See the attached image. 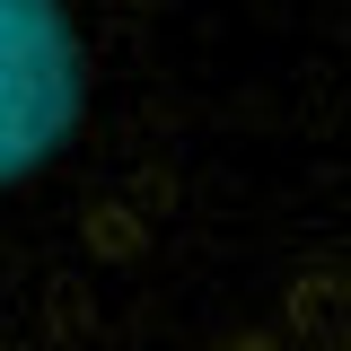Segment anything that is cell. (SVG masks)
Wrapping results in <instances>:
<instances>
[{
  "label": "cell",
  "mask_w": 351,
  "mask_h": 351,
  "mask_svg": "<svg viewBox=\"0 0 351 351\" xmlns=\"http://www.w3.org/2000/svg\"><path fill=\"white\" fill-rule=\"evenodd\" d=\"M219 351H351V272H307Z\"/></svg>",
  "instance_id": "1"
}]
</instances>
